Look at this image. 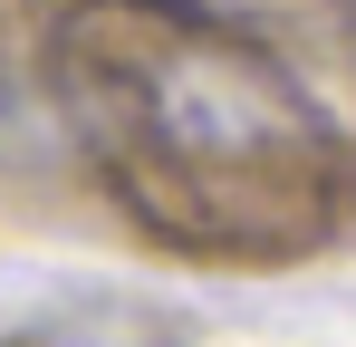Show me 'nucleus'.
<instances>
[{
  "mask_svg": "<svg viewBox=\"0 0 356 347\" xmlns=\"http://www.w3.org/2000/svg\"><path fill=\"white\" fill-rule=\"evenodd\" d=\"M125 39H87L77 49V87L97 97L87 125L116 145L125 193H270L318 183L327 125L298 97V77L280 58H260L250 39L193 29V20H116Z\"/></svg>",
  "mask_w": 356,
  "mask_h": 347,
  "instance_id": "obj_1",
  "label": "nucleus"
}]
</instances>
